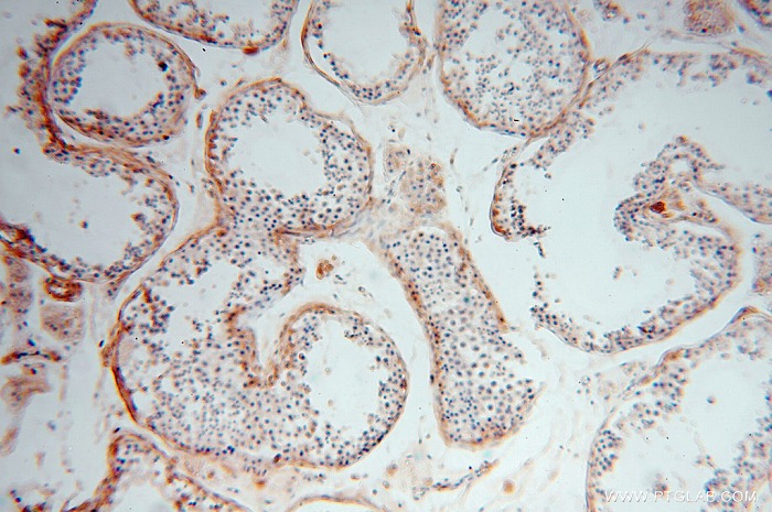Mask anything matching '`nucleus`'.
Segmentation results:
<instances>
[{"instance_id":"3","label":"nucleus","mask_w":772,"mask_h":512,"mask_svg":"<svg viewBox=\"0 0 772 512\" xmlns=\"http://www.w3.org/2000/svg\"><path fill=\"white\" fill-rule=\"evenodd\" d=\"M409 6L311 3L301 37L307 62L360 100L394 97L414 76L423 51Z\"/></svg>"},{"instance_id":"2","label":"nucleus","mask_w":772,"mask_h":512,"mask_svg":"<svg viewBox=\"0 0 772 512\" xmlns=\"http://www.w3.org/2000/svg\"><path fill=\"white\" fill-rule=\"evenodd\" d=\"M525 3H441L436 47L446 95L471 122L513 132L542 87L540 56L554 45L533 26Z\"/></svg>"},{"instance_id":"1","label":"nucleus","mask_w":772,"mask_h":512,"mask_svg":"<svg viewBox=\"0 0 772 512\" xmlns=\"http://www.w3.org/2000/svg\"><path fill=\"white\" fill-rule=\"evenodd\" d=\"M212 150L226 196L253 231H334L366 207L371 150L350 120L321 112L291 84H253L222 107Z\"/></svg>"}]
</instances>
